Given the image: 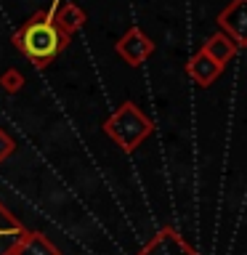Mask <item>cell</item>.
Wrapping results in <instances>:
<instances>
[{
    "mask_svg": "<svg viewBox=\"0 0 247 255\" xmlns=\"http://www.w3.org/2000/svg\"><path fill=\"white\" fill-rule=\"evenodd\" d=\"M61 24H64V27H80V24H83V13H80V11H75V8H67V11H64L61 13V19H59Z\"/></svg>",
    "mask_w": 247,
    "mask_h": 255,
    "instance_id": "cell-8",
    "label": "cell"
},
{
    "mask_svg": "<svg viewBox=\"0 0 247 255\" xmlns=\"http://www.w3.org/2000/svg\"><path fill=\"white\" fill-rule=\"evenodd\" d=\"M221 24L234 32V37H237V40H242V0H237L231 11L221 13Z\"/></svg>",
    "mask_w": 247,
    "mask_h": 255,
    "instance_id": "cell-7",
    "label": "cell"
},
{
    "mask_svg": "<svg viewBox=\"0 0 247 255\" xmlns=\"http://www.w3.org/2000/svg\"><path fill=\"white\" fill-rule=\"evenodd\" d=\"M21 234H24L21 226L3 210V207H0V255H8V253H11L13 247L19 245Z\"/></svg>",
    "mask_w": 247,
    "mask_h": 255,
    "instance_id": "cell-2",
    "label": "cell"
},
{
    "mask_svg": "<svg viewBox=\"0 0 247 255\" xmlns=\"http://www.w3.org/2000/svg\"><path fill=\"white\" fill-rule=\"evenodd\" d=\"M117 51L123 53L127 61H133V64H135V61H141L143 56L151 51V45H149V40L143 37L141 32H135V29H133L130 35L123 40V45H117Z\"/></svg>",
    "mask_w": 247,
    "mask_h": 255,
    "instance_id": "cell-3",
    "label": "cell"
},
{
    "mask_svg": "<svg viewBox=\"0 0 247 255\" xmlns=\"http://www.w3.org/2000/svg\"><path fill=\"white\" fill-rule=\"evenodd\" d=\"M16 43H19V48L29 56L32 61L43 64V61L53 59V56L59 53L64 40L59 35V29H56L53 24L48 21V16L43 13V16H37V19H32L27 27L19 32Z\"/></svg>",
    "mask_w": 247,
    "mask_h": 255,
    "instance_id": "cell-1",
    "label": "cell"
},
{
    "mask_svg": "<svg viewBox=\"0 0 247 255\" xmlns=\"http://www.w3.org/2000/svg\"><path fill=\"white\" fill-rule=\"evenodd\" d=\"M5 83H8V88H19V75H8Z\"/></svg>",
    "mask_w": 247,
    "mask_h": 255,
    "instance_id": "cell-9",
    "label": "cell"
},
{
    "mask_svg": "<svg viewBox=\"0 0 247 255\" xmlns=\"http://www.w3.org/2000/svg\"><path fill=\"white\" fill-rule=\"evenodd\" d=\"M234 53V45H231V40H226V37H213L210 43H207V56L215 61V64H221V61H226L229 56Z\"/></svg>",
    "mask_w": 247,
    "mask_h": 255,
    "instance_id": "cell-5",
    "label": "cell"
},
{
    "mask_svg": "<svg viewBox=\"0 0 247 255\" xmlns=\"http://www.w3.org/2000/svg\"><path fill=\"white\" fill-rule=\"evenodd\" d=\"M191 72H194L197 80L207 83V80H213V75L218 72V64H215L207 53H202V56H197V59H194V64H191Z\"/></svg>",
    "mask_w": 247,
    "mask_h": 255,
    "instance_id": "cell-6",
    "label": "cell"
},
{
    "mask_svg": "<svg viewBox=\"0 0 247 255\" xmlns=\"http://www.w3.org/2000/svg\"><path fill=\"white\" fill-rule=\"evenodd\" d=\"M141 255H194V253H191L186 245H181L175 237L167 234V237H162V239H157L154 245H149Z\"/></svg>",
    "mask_w": 247,
    "mask_h": 255,
    "instance_id": "cell-4",
    "label": "cell"
}]
</instances>
